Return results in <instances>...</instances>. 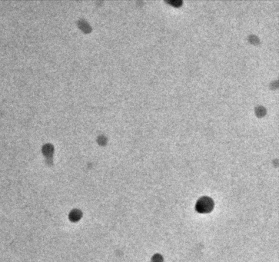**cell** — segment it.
I'll return each instance as SVG.
<instances>
[{
	"instance_id": "6da1fadb",
	"label": "cell",
	"mask_w": 279,
	"mask_h": 262,
	"mask_svg": "<svg viewBox=\"0 0 279 262\" xmlns=\"http://www.w3.org/2000/svg\"><path fill=\"white\" fill-rule=\"evenodd\" d=\"M214 208V202L208 197H202L196 203V211L199 213H208Z\"/></svg>"
},
{
	"instance_id": "3957f363",
	"label": "cell",
	"mask_w": 279,
	"mask_h": 262,
	"mask_svg": "<svg viewBox=\"0 0 279 262\" xmlns=\"http://www.w3.org/2000/svg\"><path fill=\"white\" fill-rule=\"evenodd\" d=\"M160 258H161V256H155L153 258V261H152V262H159V261H160Z\"/></svg>"
},
{
	"instance_id": "7a4b0ae2",
	"label": "cell",
	"mask_w": 279,
	"mask_h": 262,
	"mask_svg": "<svg viewBox=\"0 0 279 262\" xmlns=\"http://www.w3.org/2000/svg\"><path fill=\"white\" fill-rule=\"evenodd\" d=\"M82 215H81V212L78 210H74L70 213L69 215V218L70 220H72V222H77L80 219Z\"/></svg>"
}]
</instances>
